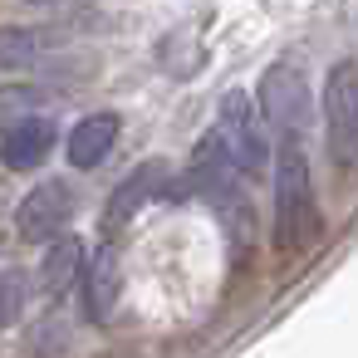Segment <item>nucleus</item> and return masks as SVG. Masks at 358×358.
Wrapping results in <instances>:
<instances>
[{
	"instance_id": "1",
	"label": "nucleus",
	"mask_w": 358,
	"mask_h": 358,
	"mask_svg": "<svg viewBox=\"0 0 358 358\" xmlns=\"http://www.w3.org/2000/svg\"><path fill=\"white\" fill-rule=\"evenodd\" d=\"M324 231L319 196H314V172H309V148L304 133H285L275 152V250L280 255H304Z\"/></svg>"
},
{
	"instance_id": "2",
	"label": "nucleus",
	"mask_w": 358,
	"mask_h": 358,
	"mask_svg": "<svg viewBox=\"0 0 358 358\" xmlns=\"http://www.w3.org/2000/svg\"><path fill=\"white\" fill-rule=\"evenodd\" d=\"M211 148L241 177H260L270 167V143H265V128H260V108L241 89H231L221 99V113H216V128H211Z\"/></svg>"
},
{
	"instance_id": "3",
	"label": "nucleus",
	"mask_w": 358,
	"mask_h": 358,
	"mask_svg": "<svg viewBox=\"0 0 358 358\" xmlns=\"http://www.w3.org/2000/svg\"><path fill=\"white\" fill-rule=\"evenodd\" d=\"M324 152L338 172L358 167V64L338 59L324 74Z\"/></svg>"
},
{
	"instance_id": "4",
	"label": "nucleus",
	"mask_w": 358,
	"mask_h": 358,
	"mask_svg": "<svg viewBox=\"0 0 358 358\" xmlns=\"http://www.w3.org/2000/svg\"><path fill=\"white\" fill-rule=\"evenodd\" d=\"M260 118L275 128V138L285 133H304L309 138V79L299 64H270L260 79Z\"/></svg>"
},
{
	"instance_id": "5",
	"label": "nucleus",
	"mask_w": 358,
	"mask_h": 358,
	"mask_svg": "<svg viewBox=\"0 0 358 358\" xmlns=\"http://www.w3.org/2000/svg\"><path fill=\"white\" fill-rule=\"evenodd\" d=\"M118 289H123V270H118V255L113 245H99L89 255V265H79V309L89 324H103L118 304Z\"/></svg>"
},
{
	"instance_id": "6",
	"label": "nucleus",
	"mask_w": 358,
	"mask_h": 358,
	"mask_svg": "<svg viewBox=\"0 0 358 358\" xmlns=\"http://www.w3.org/2000/svg\"><path fill=\"white\" fill-rule=\"evenodd\" d=\"M74 216V192L64 182H45L20 201V236L25 241H55Z\"/></svg>"
},
{
	"instance_id": "7",
	"label": "nucleus",
	"mask_w": 358,
	"mask_h": 358,
	"mask_svg": "<svg viewBox=\"0 0 358 358\" xmlns=\"http://www.w3.org/2000/svg\"><path fill=\"white\" fill-rule=\"evenodd\" d=\"M50 152H55V123L35 118V113L20 118L15 128H6V138H0V162L10 172H35Z\"/></svg>"
},
{
	"instance_id": "8",
	"label": "nucleus",
	"mask_w": 358,
	"mask_h": 358,
	"mask_svg": "<svg viewBox=\"0 0 358 358\" xmlns=\"http://www.w3.org/2000/svg\"><path fill=\"white\" fill-rule=\"evenodd\" d=\"M113 143H118V113H89V118L74 123L64 152H69V162H74L79 172H89V167H99V162L113 152Z\"/></svg>"
},
{
	"instance_id": "9",
	"label": "nucleus",
	"mask_w": 358,
	"mask_h": 358,
	"mask_svg": "<svg viewBox=\"0 0 358 358\" xmlns=\"http://www.w3.org/2000/svg\"><path fill=\"white\" fill-rule=\"evenodd\" d=\"M162 187H167V167L162 162H143L113 196H108V226H118V221H133L152 196H162Z\"/></svg>"
},
{
	"instance_id": "10",
	"label": "nucleus",
	"mask_w": 358,
	"mask_h": 358,
	"mask_svg": "<svg viewBox=\"0 0 358 358\" xmlns=\"http://www.w3.org/2000/svg\"><path fill=\"white\" fill-rule=\"evenodd\" d=\"M79 265H84V245L79 241H55L50 250H45V265H40V285H45V294H59V289H69V280L79 275Z\"/></svg>"
},
{
	"instance_id": "11",
	"label": "nucleus",
	"mask_w": 358,
	"mask_h": 358,
	"mask_svg": "<svg viewBox=\"0 0 358 358\" xmlns=\"http://www.w3.org/2000/svg\"><path fill=\"white\" fill-rule=\"evenodd\" d=\"M45 103L40 89H0V128H15L20 118H30Z\"/></svg>"
},
{
	"instance_id": "12",
	"label": "nucleus",
	"mask_w": 358,
	"mask_h": 358,
	"mask_svg": "<svg viewBox=\"0 0 358 358\" xmlns=\"http://www.w3.org/2000/svg\"><path fill=\"white\" fill-rule=\"evenodd\" d=\"M25 304V275L20 270H0V329H10Z\"/></svg>"
},
{
	"instance_id": "13",
	"label": "nucleus",
	"mask_w": 358,
	"mask_h": 358,
	"mask_svg": "<svg viewBox=\"0 0 358 358\" xmlns=\"http://www.w3.org/2000/svg\"><path fill=\"white\" fill-rule=\"evenodd\" d=\"M35 50H40V40L30 30H6L0 35V64H25V59H35Z\"/></svg>"
},
{
	"instance_id": "14",
	"label": "nucleus",
	"mask_w": 358,
	"mask_h": 358,
	"mask_svg": "<svg viewBox=\"0 0 358 358\" xmlns=\"http://www.w3.org/2000/svg\"><path fill=\"white\" fill-rule=\"evenodd\" d=\"M30 6H55V0H30Z\"/></svg>"
}]
</instances>
